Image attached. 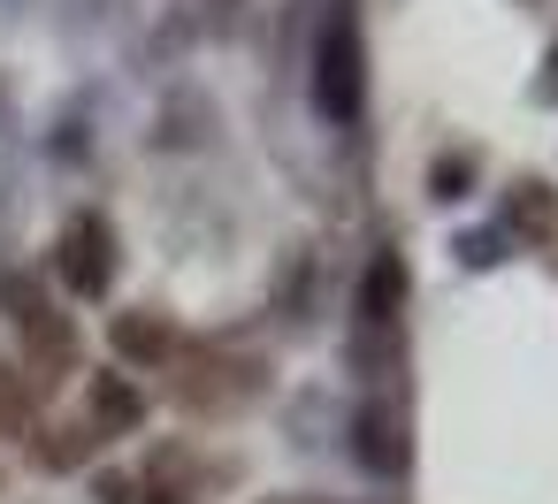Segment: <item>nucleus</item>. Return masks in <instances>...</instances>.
<instances>
[{
  "label": "nucleus",
  "instance_id": "1",
  "mask_svg": "<svg viewBox=\"0 0 558 504\" xmlns=\"http://www.w3.org/2000/svg\"><path fill=\"white\" fill-rule=\"evenodd\" d=\"M0 314H9V329L24 336L39 382H54V374L77 367V329H70V314H54V298H47L24 268H0Z\"/></svg>",
  "mask_w": 558,
  "mask_h": 504
},
{
  "label": "nucleus",
  "instance_id": "2",
  "mask_svg": "<svg viewBox=\"0 0 558 504\" xmlns=\"http://www.w3.org/2000/svg\"><path fill=\"white\" fill-rule=\"evenodd\" d=\"M314 108L329 123H360V108H367V54H360V24L344 9L329 16L322 54H314Z\"/></svg>",
  "mask_w": 558,
  "mask_h": 504
},
{
  "label": "nucleus",
  "instance_id": "3",
  "mask_svg": "<svg viewBox=\"0 0 558 504\" xmlns=\"http://www.w3.org/2000/svg\"><path fill=\"white\" fill-rule=\"evenodd\" d=\"M54 268L77 298H108V275H116V230L108 214H77L62 237H54Z\"/></svg>",
  "mask_w": 558,
  "mask_h": 504
},
{
  "label": "nucleus",
  "instance_id": "4",
  "mask_svg": "<svg viewBox=\"0 0 558 504\" xmlns=\"http://www.w3.org/2000/svg\"><path fill=\"white\" fill-rule=\"evenodd\" d=\"M352 458L367 466V474H405V458H413V443H405V420L390 413V405H360V420H352Z\"/></svg>",
  "mask_w": 558,
  "mask_h": 504
},
{
  "label": "nucleus",
  "instance_id": "5",
  "mask_svg": "<svg viewBox=\"0 0 558 504\" xmlns=\"http://www.w3.org/2000/svg\"><path fill=\"white\" fill-rule=\"evenodd\" d=\"M85 405H93V435H131V428L146 420V390L123 382V374H93Z\"/></svg>",
  "mask_w": 558,
  "mask_h": 504
},
{
  "label": "nucleus",
  "instance_id": "6",
  "mask_svg": "<svg viewBox=\"0 0 558 504\" xmlns=\"http://www.w3.org/2000/svg\"><path fill=\"white\" fill-rule=\"evenodd\" d=\"M108 336H116V352H123L131 367H161V359H177V329H169L161 314H146V306H138V314H116Z\"/></svg>",
  "mask_w": 558,
  "mask_h": 504
},
{
  "label": "nucleus",
  "instance_id": "7",
  "mask_svg": "<svg viewBox=\"0 0 558 504\" xmlns=\"http://www.w3.org/2000/svg\"><path fill=\"white\" fill-rule=\"evenodd\" d=\"M550 222H558V192H550L543 176H520V184L505 192V230H512V237H550Z\"/></svg>",
  "mask_w": 558,
  "mask_h": 504
},
{
  "label": "nucleus",
  "instance_id": "8",
  "mask_svg": "<svg viewBox=\"0 0 558 504\" xmlns=\"http://www.w3.org/2000/svg\"><path fill=\"white\" fill-rule=\"evenodd\" d=\"M398 306H405V260L375 253L360 275V321H398Z\"/></svg>",
  "mask_w": 558,
  "mask_h": 504
},
{
  "label": "nucleus",
  "instance_id": "9",
  "mask_svg": "<svg viewBox=\"0 0 558 504\" xmlns=\"http://www.w3.org/2000/svg\"><path fill=\"white\" fill-rule=\"evenodd\" d=\"M466 184H474V153H436L428 161V199H466Z\"/></svg>",
  "mask_w": 558,
  "mask_h": 504
},
{
  "label": "nucleus",
  "instance_id": "10",
  "mask_svg": "<svg viewBox=\"0 0 558 504\" xmlns=\"http://www.w3.org/2000/svg\"><path fill=\"white\" fill-rule=\"evenodd\" d=\"M451 253H459L466 268H497V260H505V230H466Z\"/></svg>",
  "mask_w": 558,
  "mask_h": 504
},
{
  "label": "nucleus",
  "instance_id": "11",
  "mask_svg": "<svg viewBox=\"0 0 558 504\" xmlns=\"http://www.w3.org/2000/svg\"><path fill=\"white\" fill-rule=\"evenodd\" d=\"M85 443H93V428H85V435H62V428H54V435L39 443V466H77V458H85Z\"/></svg>",
  "mask_w": 558,
  "mask_h": 504
},
{
  "label": "nucleus",
  "instance_id": "12",
  "mask_svg": "<svg viewBox=\"0 0 558 504\" xmlns=\"http://www.w3.org/2000/svg\"><path fill=\"white\" fill-rule=\"evenodd\" d=\"M93 496H100V504H146V489H138L131 474H100V481H93Z\"/></svg>",
  "mask_w": 558,
  "mask_h": 504
},
{
  "label": "nucleus",
  "instance_id": "13",
  "mask_svg": "<svg viewBox=\"0 0 558 504\" xmlns=\"http://www.w3.org/2000/svg\"><path fill=\"white\" fill-rule=\"evenodd\" d=\"M0 420H24V390H16L9 374H0Z\"/></svg>",
  "mask_w": 558,
  "mask_h": 504
},
{
  "label": "nucleus",
  "instance_id": "14",
  "mask_svg": "<svg viewBox=\"0 0 558 504\" xmlns=\"http://www.w3.org/2000/svg\"><path fill=\"white\" fill-rule=\"evenodd\" d=\"M146 496H154V504H192L184 489H146Z\"/></svg>",
  "mask_w": 558,
  "mask_h": 504
},
{
  "label": "nucleus",
  "instance_id": "15",
  "mask_svg": "<svg viewBox=\"0 0 558 504\" xmlns=\"http://www.w3.org/2000/svg\"><path fill=\"white\" fill-rule=\"evenodd\" d=\"M268 504H329V496H268Z\"/></svg>",
  "mask_w": 558,
  "mask_h": 504
},
{
  "label": "nucleus",
  "instance_id": "16",
  "mask_svg": "<svg viewBox=\"0 0 558 504\" xmlns=\"http://www.w3.org/2000/svg\"><path fill=\"white\" fill-rule=\"evenodd\" d=\"M543 93H558V54H550V85H543Z\"/></svg>",
  "mask_w": 558,
  "mask_h": 504
}]
</instances>
